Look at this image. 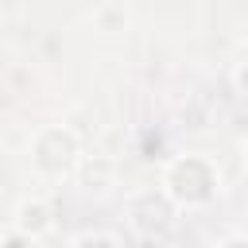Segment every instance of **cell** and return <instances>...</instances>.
Returning <instances> with one entry per match:
<instances>
[{
  "label": "cell",
  "mask_w": 248,
  "mask_h": 248,
  "mask_svg": "<svg viewBox=\"0 0 248 248\" xmlns=\"http://www.w3.org/2000/svg\"><path fill=\"white\" fill-rule=\"evenodd\" d=\"M78 163H81V143H78V136L70 128L50 124V128H43L35 136V143H31V167L43 178H66V174L78 170Z\"/></svg>",
  "instance_id": "cell-2"
},
{
  "label": "cell",
  "mask_w": 248,
  "mask_h": 248,
  "mask_svg": "<svg viewBox=\"0 0 248 248\" xmlns=\"http://www.w3.org/2000/svg\"><path fill=\"white\" fill-rule=\"evenodd\" d=\"M163 190L178 202V209L209 205L217 198V190H221V174L205 155H178L174 163H167Z\"/></svg>",
  "instance_id": "cell-1"
},
{
  "label": "cell",
  "mask_w": 248,
  "mask_h": 248,
  "mask_svg": "<svg viewBox=\"0 0 248 248\" xmlns=\"http://www.w3.org/2000/svg\"><path fill=\"white\" fill-rule=\"evenodd\" d=\"M128 221L140 240H163L178 221V202L167 190H136L128 198Z\"/></svg>",
  "instance_id": "cell-3"
},
{
  "label": "cell",
  "mask_w": 248,
  "mask_h": 248,
  "mask_svg": "<svg viewBox=\"0 0 248 248\" xmlns=\"http://www.w3.org/2000/svg\"><path fill=\"white\" fill-rule=\"evenodd\" d=\"M232 85H236V93H244V97H248V58H244V62H236V70H232Z\"/></svg>",
  "instance_id": "cell-7"
},
{
  "label": "cell",
  "mask_w": 248,
  "mask_h": 248,
  "mask_svg": "<svg viewBox=\"0 0 248 248\" xmlns=\"http://www.w3.org/2000/svg\"><path fill=\"white\" fill-rule=\"evenodd\" d=\"M244 167H248V143H244Z\"/></svg>",
  "instance_id": "cell-8"
},
{
  "label": "cell",
  "mask_w": 248,
  "mask_h": 248,
  "mask_svg": "<svg viewBox=\"0 0 248 248\" xmlns=\"http://www.w3.org/2000/svg\"><path fill=\"white\" fill-rule=\"evenodd\" d=\"M16 225H19V232H23L27 240H39V236H46V232H50L54 213H50V205H46V202L31 198V202H19V209H16Z\"/></svg>",
  "instance_id": "cell-4"
},
{
  "label": "cell",
  "mask_w": 248,
  "mask_h": 248,
  "mask_svg": "<svg viewBox=\"0 0 248 248\" xmlns=\"http://www.w3.org/2000/svg\"><path fill=\"white\" fill-rule=\"evenodd\" d=\"M93 19H97V27L101 31H124V23H128V12L120 8V4H101L97 12H93Z\"/></svg>",
  "instance_id": "cell-5"
},
{
  "label": "cell",
  "mask_w": 248,
  "mask_h": 248,
  "mask_svg": "<svg viewBox=\"0 0 248 248\" xmlns=\"http://www.w3.org/2000/svg\"><path fill=\"white\" fill-rule=\"evenodd\" d=\"M124 236L120 232H78L74 244H120Z\"/></svg>",
  "instance_id": "cell-6"
}]
</instances>
